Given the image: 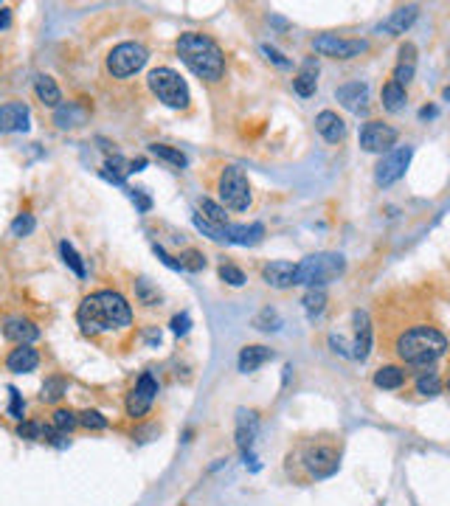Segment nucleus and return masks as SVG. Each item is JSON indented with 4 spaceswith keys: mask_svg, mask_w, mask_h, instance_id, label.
<instances>
[{
    "mask_svg": "<svg viewBox=\"0 0 450 506\" xmlns=\"http://www.w3.org/2000/svg\"><path fill=\"white\" fill-rule=\"evenodd\" d=\"M439 391H442V380H439L436 371H425L423 377L416 380V394H423V397H436Z\"/></svg>",
    "mask_w": 450,
    "mask_h": 506,
    "instance_id": "nucleus-37",
    "label": "nucleus"
},
{
    "mask_svg": "<svg viewBox=\"0 0 450 506\" xmlns=\"http://www.w3.org/2000/svg\"><path fill=\"white\" fill-rule=\"evenodd\" d=\"M262 54H265V56H267L273 65H279V68H287V65H290V59H287L282 51H276V48L270 45V43H262Z\"/></svg>",
    "mask_w": 450,
    "mask_h": 506,
    "instance_id": "nucleus-45",
    "label": "nucleus"
},
{
    "mask_svg": "<svg viewBox=\"0 0 450 506\" xmlns=\"http://www.w3.org/2000/svg\"><path fill=\"white\" fill-rule=\"evenodd\" d=\"M254 326L256 330H265V332H276L279 326H282V318H279V312L276 310H262L259 315H256V321H254Z\"/></svg>",
    "mask_w": 450,
    "mask_h": 506,
    "instance_id": "nucleus-40",
    "label": "nucleus"
},
{
    "mask_svg": "<svg viewBox=\"0 0 450 506\" xmlns=\"http://www.w3.org/2000/svg\"><path fill=\"white\" fill-rule=\"evenodd\" d=\"M414 73H416V48H414L411 43H405V45L400 48V62H397V68H394V82H397L400 87H405V84L414 82Z\"/></svg>",
    "mask_w": 450,
    "mask_h": 506,
    "instance_id": "nucleus-24",
    "label": "nucleus"
},
{
    "mask_svg": "<svg viewBox=\"0 0 450 506\" xmlns=\"http://www.w3.org/2000/svg\"><path fill=\"white\" fill-rule=\"evenodd\" d=\"M28 130V107L23 102L0 104V133H25Z\"/></svg>",
    "mask_w": 450,
    "mask_h": 506,
    "instance_id": "nucleus-20",
    "label": "nucleus"
},
{
    "mask_svg": "<svg viewBox=\"0 0 450 506\" xmlns=\"http://www.w3.org/2000/svg\"><path fill=\"white\" fill-rule=\"evenodd\" d=\"M37 366H40V354L32 346H17L6 357V369L12 374H28V371H34Z\"/></svg>",
    "mask_w": 450,
    "mask_h": 506,
    "instance_id": "nucleus-22",
    "label": "nucleus"
},
{
    "mask_svg": "<svg viewBox=\"0 0 450 506\" xmlns=\"http://www.w3.org/2000/svg\"><path fill=\"white\" fill-rule=\"evenodd\" d=\"M447 346L450 343H447L445 332H439L436 326H411V330H405L397 338L394 354L400 357L405 366L428 369L447 352Z\"/></svg>",
    "mask_w": 450,
    "mask_h": 506,
    "instance_id": "nucleus-4",
    "label": "nucleus"
},
{
    "mask_svg": "<svg viewBox=\"0 0 450 506\" xmlns=\"http://www.w3.org/2000/svg\"><path fill=\"white\" fill-rule=\"evenodd\" d=\"M369 48L366 40H344L338 34H321L313 40V51L321 56H333V59H355Z\"/></svg>",
    "mask_w": 450,
    "mask_h": 506,
    "instance_id": "nucleus-11",
    "label": "nucleus"
},
{
    "mask_svg": "<svg viewBox=\"0 0 450 506\" xmlns=\"http://www.w3.org/2000/svg\"><path fill=\"white\" fill-rule=\"evenodd\" d=\"M194 225L197 231H203L208 240L214 242H225V245H256L265 236V225L262 222H251V225H212L205 222L200 214H194Z\"/></svg>",
    "mask_w": 450,
    "mask_h": 506,
    "instance_id": "nucleus-7",
    "label": "nucleus"
},
{
    "mask_svg": "<svg viewBox=\"0 0 450 506\" xmlns=\"http://www.w3.org/2000/svg\"><path fill=\"white\" fill-rule=\"evenodd\" d=\"M177 264H180V271L200 273L203 267H205V256H203L200 251H183V253L177 256Z\"/></svg>",
    "mask_w": 450,
    "mask_h": 506,
    "instance_id": "nucleus-39",
    "label": "nucleus"
},
{
    "mask_svg": "<svg viewBox=\"0 0 450 506\" xmlns=\"http://www.w3.org/2000/svg\"><path fill=\"white\" fill-rule=\"evenodd\" d=\"M34 93H37V99H40L43 104H48V107H59V104H63V91H59V84H56L51 76H37Z\"/></svg>",
    "mask_w": 450,
    "mask_h": 506,
    "instance_id": "nucleus-28",
    "label": "nucleus"
},
{
    "mask_svg": "<svg viewBox=\"0 0 450 506\" xmlns=\"http://www.w3.org/2000/svg\"><path fill=\"white\" fill-rule=\"evenodd\" d=\"M175 51L180 56V62H183L194 76H200L205 82H220L225 76V54L212 37L186 32L177 37Z\"/></svg>",
    "mask_w": 450,
    "mask_h": 506,
    "instance_id": "nucleus-3",
    "label": "nucleus"
},
{
    "mask_svg": "<svg viewBox=\"0 0 450 506\" xmlns=\"http://www.w3.org/2000/svg\"><path fill=\"white\" fill-rule=\"evenodd\" d=\"M256 433H259V416L256 411H236V448L245 459H254L251 450H254V441H256Z\"/></svg>",
    "mask_w": 450,
    "mask_h": 506,
    "instance_id": "nucleus-15",
    "label": "nucleus"
},
{
    "mask_svg": "<svg viewBox=\"0 0 450 506\" xmlns=\"http://www.w3.org/2000/svg\"><path fill=\"white\" fill-rule=\"evenodd\" d=\"M130 197H133V203L138 205V211H149V208H153V200H149L141 189H135V192H130Z\"/></svg>",
    "mask_w": 450,
    "mask_h": 506,
    "instance_id": "nucleus-48",
    "label": "nucleus"
},
{
    "mask_svg": "<svg viewBox=\"0 0 450 506\" xmlns=\"http://www.w3.org/2000/svg\"><path fill=\"white\" fill-rule=\"evenodd\" d=\"M200 217H203L205 222H212V225H228L225 208H223L220 203H214V200H208V197L200 200Z\"/></svg>",
    "mask_w": 450,
    "mask_h": 506,
    "instance_id": "nucleus-30",
    "label": "nucleus"
},
{
    "mask_svg": "<svg viewBox=\"0 0 450 506\" xmlns=\"http://www.w3.org/2000/svg\"><path fill=\"white\" fill-rule=\"evenodd\" d=\"M315 130H318L329 143H341V141L346 138V122H344L338 113H333V110H321V113L315 115Z\"/></svg>",
    "mask_w": 450,
    "mask_h": 506,
    "instance_id": "nucleus-21",
    "label": "nucleus"
},
{
    "mask_svg": "<svg viewBox=\"0 0 450 506\" xmlns=\"http://www.w3.org/2000/svg\"><path fill=\"white\" fill-rule=\"evenodd\" d=\"M9 23H12V12L9 9H0V32H6Z\"/></svg>",
    "mask_w": 450,
    "mask_h": 506,
    "instance_id": "nucleus-49",
    "label": "nucleus"
},
{
    "mask_svg": "<svg viewBox=\"0 0 450 506\" xmlns=\"http://www.w3.org/2000/svg\"><path fill=\"white\" fill-rule=\"evenodd\" d=\"M341 467V441L335 436L302 439L287 456V475L298 484H310L335 475Z\"/></svg>",
    "mask_w": 450,
    "mask_h": 506,
    "instance_id": "nucleus-1",
    "label": "nucleus"
},
{
    "mask_svg": "<svg viewBox=\"0 0 450 506\" xmlns=\"http://www.w3.org/2000/svg\"><path fill=\"white\" fill-rule=\"evenodd\" d=\"M352 341L346 343V357L352 360H366L369 357V349H372V321H369V312L363 310H355L352 312Z\"/></svg>",
    "mask_w": 450,
    "mask_h": 506,
    "instance_id": "nucleus-14",
    "label": "nucleus"
},
{
    "mask_svg": "<svg viewBox=\"0 0 450 506\" xmlns=\"http://www.w3.org/2000/svg\"><path fill=\"white\" fill-rule=\"evenodd\" d=\"M380 99H383V107H385L388 113H400V110L405 107V102H408V93H405V87H400L394 79H388V82L383 84Z\"/></svg>",
    "mask_w": 450,
    "mask_h": 506,
    "instance_id": "nucleus-27",
    "label": "nucleus"
},
{
    "mask_svg": "<svg viewBox=\"0 0 450 506\" xmlns=\"http://www.w3.org/2000/svg\"><path fill=\"white\" fill-rule=\"evenodd\" d=\"M9 394H12L9 413L14 416V419H23V397H20V391H17V389H9Z\"/></svg>",
    "mask_w": 450,
    "mask_h": 506,
    "instance_id": "nucleus-47",
    "label": "nucleus"
},
{
    "mask_svg": "<svg viewBox=\"0 0 450 506\" xmlns=\"http://www.w3.org/2000/svg\"><path fill=\"white\" fill-rule=\"evenodd\" d=\"M315 87H318V62L315 59H307V62L302 65V71H298L295 79H293V91L302 99H310L315 93Z\"/></svg>",
    "mask_w": 450,
    "mask_h": 506,
    "instance_id": "nucleus-23",
    "label": "nucleus"
},
{
    "mask_svg": "<svg viewBox=\"0 0 450 506\" xmlns=\"http://www.w3.org/2000/svg\"><path fill=\"white\" fill-rule=\"evenodd\" d=\"M59 253H63V262L71 267V271H74L79 279H85V273H87V271H85V262H82V256L74 251V245H71L68 240L59 242Z\"/></svg>",
    "mask_w": 450,
    "mask_h": 506,
    "instance_id": "nucleus-34",
    "label": "nucleus"
},
{
    "mask_svg": "<svg viewBox=\"0 0 450 506\" xmlns=\"http://www.w3.org/2000/svg\"><path fill=\"white\" fill-rule=\"evenodd\" d=\"M270 357H273V352H270L267 346H245L243 352H239L236 366H239V371H243V374H248V371H256L259 366H265Z\"/></svg>",
    "mask_w": 450,
    "mask_h": 506,
    "instance_id": "nucleus-26",
    "label": "nucleus"
},
{
    "mask_svg": "<svg viewBox=\"0 0 450 506\" xmlns=\"http://www.w3.org/2000/svg\"><path fill=\"white\" fill-rule=\"evenodd\" d=\"M127 174H133V172H130V161L122 158V155L107 158L104 166H102V177H104V181H110V183H115V186H122Z\"/></svg>",
    "mask_w": 450,
    "mask_h": 506,
    "instance_id": "nucleus-29",
    "label": "nucleus"
},
{
    "mask_svg": "<svg viewBox=\"0 0 450 506\" xmlns=\"http://www.w3.org/2000/svg\"><path fill=\"white\" fill-rule=\"evenodd\" d=\"M76 321L85 335H99V332H118L127 330L133 323V307L127 299L115 290H99L90 292L87 299L79 304Z\"/></svg>",
    "mask_w": 450,
    "mask_h": 506,
    "instance_id": "nucleus-2",
    "label": "nucleus"
},
{
    "mask_svg": "<svg viewBox=\"0 0 450 506\" xmlns=\"http://www.w3.org/2000/svg\"><path fill=\"white\" fill-rule=\"evenodd\" d=\"M189 326H192V318H189L186 312H180V315L172 318V332H175V335H186Z\"/></svg>",
    "mask_w": 450,
    "mask_h": 506,
    "instance_id": "nucleus-46",
    "label": "nucleus"
},
{
    "mask_svg": "<svg viewBox=\"0 0 450 506\" xmlns=\"http://www.w3.org/2000/svg\"><path fill=\"white\" fill-rule=\"evenodd\" d=\"M335 99L349 110V113H366L369 110V87L363 82H349L335 91Z\"/></svg>",
    "mask_w": 450,
    "mask_h": 506,
    "instance_id": "nucleus-18",
    "label": "nucleus"
},
{
    "mask_svg": "<svg viewBox=\"0 0 450 506\" xmlns=\"http://www.w3.org/2000/svg\"><path fill=\"white\" fill-rule=\"evenodd\" d=\"M324 307H326V292H324L321 287H310L307 295H304V310H307V315H310V318H318V315L324 312Z\"/></svg>",
    "mask_w": 450,
    "mask_h": 506,
    "instance_id": "nucleus-35",
    "label": "nucleus"
},
{
    "mask_svg": "<svg viewBox=\"0 0 450 506\" xmlns=\"http://www.w3.org/2000/svg\"><path fill=\"white\" fill-rule=\"evenodd\" d=\"M37 228V220L32 214H20L14 222H12V236H28Z\"/></svg>",
    "mask_w": 450,
    "mask_h": 506,
    "instance_id": "nucleus-43",
    "label": "nucleus"
},
{
    "mask_svg": "<svg viewBox=\"0 0 450 506\" xmlns=\"http://www.w3.org/2000/svg\"><path fill=\"white\" fill-rule=\"evenodd\" d=\"M220 279L225 281V284H231V287H243L248 279H245V273L239 271L236 264H223L220 267Z\"/></svg>",
    "mask_w": 450,
    "mask_h": 506,
    "instance_id": "nucleus-42",
    "label": "nucleus"
},
{
    "mask_svg": "<svg viewBox=\"0 0 450 506\" xmlns=\"http://www.w3.org/2000/svg\"><path fill=\"white\" fill-rule=\"evenodd\" d=\"M217 192H220V200L225 203V208H231V211H245L251 205V181L239 166L223 169L220 181H217Z\"/></svg>",
    "mask_w": 450,
    "mask_h": 506,
    "instance_id": "nucleus-8",
    "label": "nucleus"
},
{
    "mask_svg": "<svg viewBox=\"0 0 450 506\" xmlns=\"http://www.w3.org/2000/svg\"><path fill=\"white\" fill-rule=\"evenodd\" d=\"M79 425V413H74V411H68V408H56L54 411V428L59 430V433H68V430H74Z\"/></svg>",
    "mask_w": 450,
    "mask_h": 506,
    "instance_id": "nucleus-38",
    "label": "nucleus"
},
{
    "mask_svg": "<svg viewBox=\"0 0 450 506\" xmlns=\"http://www.w3.org/2000/svg\"><path fill=\"white\" fill-rule=\"evenodd\" d=\"M149 150H153V155H155V158H161V161H166V163L177 166V169H183V166H186V155L180 152V150H175V146H166V143H153V146H149Z\"/></svg>",
    "mask_w": 450,
    "mask_h": 506,
    "instance_id": "nucleus-31",
    "label": "nucleus"
},
{
    "mask_svg": "<svg viewBox=\"0 0 450 506\" xmlns=\"http://www.w3.org/2000/svg\"><path fill=\"white\" fill-rule=\"evenodd\" d=\"M149 59V51L141 43H122L107 54V73L113 79H130L135 76Z\"/></svg>",
    "mask_w": 450,
    "mask_h": 506,
    "instance_id": "nucleus-9",
    "label": "nucleus"
},
{
    "mask_svg": "<svg viewBox=\"0 0 450 506\" xmlns=\"http://www.w3.org/2000/svg\"><path fill=\"white\" fill-rule=\"evenodd\" d=\"M346 271V259L341 253H313L295 264V284L321 287L338 279Z\"/></svg>",
    "mask_w": 450,
    "mask_h": 506,
    "instance_id": "nucleus-5",
    "label": "nucleus"
},
{
    "mask_svg": "<svg viewBox=\"0 0 450 506\" xmlns=\"http://www.w3.org/2000/svg\"><path fill=\"white\" fill-rule=\"evenodd\" d=\"M447 391H450V380H447Z\"/></svg>",
    "mask_w": 450,
    "mask_h": 506,
    "instance_id": "nucleus-51",
    "label": "nucleus"
},
{
    "mask_svg": "<svg viewBox=\"0 0 450 506\" xmlns=\"http://www.w3.org/2000/svg\"><path fill=\"white\" fill-rule=\"evenodd\" d=\"M146 84H149V91L158 96V102H164L172 110H186L189 102H192L189 99V84L183 82V76H180L177 71H172V68L149 71Z\"/></svg>",
    "mask_w": 450,
    "mask_h": 506,
    "instance_id": "nucleus-6",
    "label": "nucleus"
},
{
    "mask_svg": "<svg viewBox=\"0 0 450 506\" xmlns=\"http://www.w3.org/2000/svg\"><path fill=\"white\" fill-rule=\"evenodd\" d=\"M405 380H408V371H405L403 366H380V369L374 371V385H377V389H383V391H397V389H403Z\"/></svg>",
    "mask_w": 450,
    "mask_h": 506,
    "instance_id": "nucleus-25",
    "label": "nucleus"
},
{
    "mask_svg": "<svg viewBox=\"0 0 450 506\" xmlns=\"http://www.w3.org/2000/svg\"><path fill=\"white\" fill-rule=\"evenodd\" d=\"M146 166V158H138V161H130V172H141Z\"/></svg>",
    "mask_w": 450,
    "mask_h": 506,
    "instance_id": "nucleus-50",
    "label": "nucleus"
},
{
    "mask_svg": "<svg viewBox=\"0 0 450 506\" xmlns=\"http://www.w3.org/2000/svg\"><path fill=\"white\" fill-rule=\"evenodd\" d=\"M45 428L43 425H37V422H23L20 428H17V436L20 439H45Z\"/></svg>",
    "mask_w": 450,
    "mask_h": 506,
    "instance_id": "nucleus-44",
    "label": "nucleus"
},
{
    "mask_svg": "<svg viewBox=\"0 0 450 506\" xmlns=\"http://www.w3.org/2000/svg\"><path fill=\"white\" fill-rule=\"evenodd\" d=\"M135 299H138L144 307H158V304H161V292H158V287H153L146 279H138V281H135Z\"/></svg>",
    "mask_w": 450,
    "mask_h": 506,
    "instance_id": "nucleus-32",
    "label": "nucleus"
},
{
    "mask_svg": "<svg viewBox=\"0 0 450 506\" xmlns=\"http://www.w3.org/2000/svg\"><path fill=\"white\" fill-rule=\"evenodd\" d=\"M397 138H400V133L392 124L377 122V118L360 127V146H363L366 152H392Z\"/></svg>",
    "mask_w": 450,
    "mask_h": 506,
    "instance_id": "nucleus-12",
    "label": "nucleus"
},
{
    "mask_svg": "<svg viewBox=\"0 0 450 506\" xmlns=\"http://www.w3.org/2000/svg\"><path fill=\"white\" fill-rule=\"evenodd\" d=\"M79 425L87 430H104L107 428V416H102L99 411H82L79 413Z\"/></svg>",
    "mask_w": 450,
    "mask_h": 506,
    "instance_id": "nucleus-41",
    "label": "nucleus"
},
{
    "mask_svg": "<svg viewBox=\"0 0 450 506\" xmlns=\"http://www.w3.org/2000/svg\"><path fill=\"white\" fill-rule=\"evenodd\" d=\"M155 394H158V380L153 374H141L135 389L127 394V416H133V419H141V416L149 413V408H153L155 402Z\"/></svg>",
    "mask_w": 450,
    "mask_h": 506,
    "instance_id": "nucleus-13",
    "label": "nucleus"
},
{
    "mask_svg": "<svg viewBox=\"0 0 450 506\" xmlns=\"http://www.w3.org/2000/svg\"><path fill=\"white\" fill-rule=\"evenodd\" d=\"M85 118V113L76 107V104H68V107H56V115H54V122H56V127H76L79 122Z\"/></svg>",
    "mask_w": 450,
    "mask_h": 506,
    "instance_id": "nucleus-36",
    "label": "nucleus"
},
{
    "mask_svg": "<svg viewBox=\"0 0 450 506\" xmlns=\"http://www.w3.org/2000/svg\"><path fill=\"white\" fill-rule=\"evenodd\" d=\"M3 335H6V341L17 343V346H32L40 338V326L34 321H28V318L14 315V318L3 321Z\"/></svg>",
    "mask_w": 450,
    "mask_h": 506,
    "instance_id": "nucleus-16",
    "label": "nucleus"
},
{
    "mask_svg": "<svg viewBox=\"0 0 450 506\" xmlns=\"http://www.w3.org/2000/svg\"><path fill=\"white\" fill-rule=\"evenodd\" d=\"M416 14H419V6H400L397 12H392V14H388L383 23H377V28H374V32H377V34H385V37L405 34L408 28L414 25Z\"/></svg>",
    "mask_w": 450,
    "mask_h": 506,
    "instance_id": "nucleus-17",
    "label": "nucleus"
},
{
    "mask_svg": "<svg viewBox=\"0 0 450 506\" xmlns=\"http://www.w3.org/2000/svg\"><path fill=\"white\" fill-rule=\"evenodd\" d=\"M262 279L276 287V290H287L295 284V264L287 262V259H279V262H270L262 267Z\"/></svg>",
    "mask_w": 450,
    "mask_h": 506,
    "instance_id": "nucleus-19",
    "label": "nucleus"
},
{
    "mask_svg": "<svg viewBox=\"0 0 450 506\" xmlns=\"http://www.w3.org/2000/svg\"><path fill=\"white\" fill-rule=\"evenodd\" d=\"M65 391H68V382H65L63 377H48V380L43 382L40 400H43V402H56V400H63Z\"/></svg>",
    "mask_w": 450,
    "mask_h": 506,
    "instance_id": "nucleus-33",
    "label": "nucleus"
},
{
    "mask_svg": "<svg viewBox=\"0 0 450 506\" xmlns=\"http://www.w3.org/2000/svg\"><path fill=\"white\" fill-rule=\"evenodd\" d=\"M411 158H414V146H397V150L385 152V155L380 158V163H377V172H374L377 186H383V189L394 186L400 177L405 174Z\"/></svg>",
    "mask_w": 450,
    "mask_h": 506,
    "instance_id": "nucleus-10",
    "label": "nucleus"
}]
</instances>
